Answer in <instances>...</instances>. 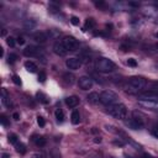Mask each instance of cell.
Listing matches in <instances>:
<instances>
[{
    "instance_id": "cell-36",
    "label": "cell",
    "mask_w": 158,
    "mask_h": 158,
    "mask_svg": "<svg viewBox=\"0 0 158 158\" xmlns=\"http://www.w3.org/2000/svg\"><path fill=\"white\" fill-rule=\"evenodd\" d=\"M16 42H17L19 45H24V43H25V38H24V37H17Z\"/></svg>"
},
{
    "instance_id": "cell-38",
    "label": "cell",
    "mask_w": 158,
    "mask_h": 158,
    "mask_svg": "<svg viewBox=\"0 0 158 158\" xmlns=\"http://www.w3.org/2000/svg\"><path fill=\"white\" fill-rule=\"evenodd\" d=\"M114 143H115V145H118V146H124V145H125V142H122V141H120V140H119V141H118V140H115Z\"/></svg>"
},
{
    "instance_id": "cell-20",
    "label": "cell",
    "mask_w": 158,
    "mask_h": 158,
    "mask_svg": "<svg viewBox=\"0 0 158 158\" xmlns=\"http://www.w3.org/2000/svg\"><path fill=\"white\" fill-rule=\"evenodd\" d=\"M95 25H97L95 20H94L93 17H88V19L85 20V26H84V31L88 30V28H94V27H95Z\"/></svg>"
},
{
    "instance_id": "cell-31",
    "label": "cell",
    "mask_w": 158,
    "mask_h": 158,
    "mask_svg": "<svg viewBox=\"0 0 158 158\" xmlns=\"http://www.w3.org/2000/svg\"><path fill=\"white\" fill-rule=\"evenodd\" d=\"M70 22L74 25V26H78V25H79V19H78L77 16H72V17H70Z\"/></svg>"
},
{
    "instance_id": "cell-37",
    "label": "cell",
    "mask_w": 158,
    "mask_h": 158,
    "mask_svg": "<svg viewBox=\"0 0 158 158\" xmlns=\"http://www.w3.org/2000/svg\"><path fill=\"white\" fill-rule=\"evenodd\" d=\"M13 119L16 120V121H19V120H20V114H19V112H14V114H13Z\"/></svg>"
},
{
    "instance_id": "cell-43",
    "label": "cell",
    "mask_w": 158,
    "mask_h": 158,
    "mask_svg": "<svg viewBox=\"0 0 158 158\" xmlns=\"http://www.w3.org/2000/svg\"><path fill=\"white\" fill-rule=\"evenodd\" d=\"M5 35H6V30H5V28H3V30H1V36L4 37Z\"/></svg>"
},
{
    "instance_id": "cell-34",
    "label": "cell",
    "mask_w": 158,
    "mask_h": 158,
    "mask_svg": "<svg viewBox=\"0 0 158 158\" xmlns=\"http://www.w3.org/2000/svg\"><path fill=\"white\" fill-rule=\"evenodd\" d=\"M0 121H1V124H3L4 126H6V125H7V119H6L5 115H1V118H0Z\"/></svg>"
},
{
    "instance_id": "cell-30",
    "label": "cell",
    "mask_w": 158,
    "mask_h": 158,
    "mask_svg": "<svg viewBox=\"0 0 158 158\" xmlns=\"http://www.w3.org/2000/svg\"><path fill=\"white\" fill-rule=\"evenodd\" d=\"M64 79H66V82L69 83V84H72L73 82H74V77H73L72 74H64Z\"/></svg>"
},
{
    "instance_id": "cell-8",
    "label": "cell",
    "mask_w": 158,
    "mask_h": 158,
    "mask_svg": "<svg viewBox=\"0 0 158 158\" xmlns=\"http://www.w3.org/2000/svg\"><path fill=\"white\" fill-rule=\"evenodd\" d=\"M93 79L90 77H87V76H83L78 79V85L82 90H89L93 88Z\"/></svg>"
},
{
    "instance_id": "cell-26",
    "label": "cell",
    "mask_w": 158,
    "mask_h": 158,
    "mask_svg": "<svg viewBox=\"0 0 158 158\" xmlns=\"http://www.w3.org/2000/svg\"><path fill=\"white\" fill-rule=\"evenodd\" d=\"M37 124H38L40 127H43V126L46 125V120L42 116H37Z\"/></svg>"
},
{
    "instance_id": "cell-42",
    "label": "cell",
    "mask_w": 158,
    "mask_h": 158,
    "mask_svg": "<svg viewBox=\"0 0 158 158\" xmlns=\"http://www.w3.org/2000/svg\"><path fill=\"white\" fill-rule=\"evenodd\" d=\"M94 142H97V143H100V142H101V139H100V137H97L95 140H94Z\"/></svg>"
},
{
    "instance_id": "cell-9",
    "label": "cell",
    "mask_w": 158,
    "mask_h": 158,
    "mask_svg": "<svg viewBox=\"0 0 158 158\" xmlns=\"http://www.w3.org/2000/svg\"><path fill=\"white\" fill-rule=\"evenodd\" d=\"M66 66H67V68L70 69V70H77V69H79V68L82 67V62H80V59H78V58L72 57V58H68V59L66 61Z\"/></svg>"
},
{
    "instance_id": "cell-15",
    "label": "cell",
    "mask_w": 158,
    "mask_h": 158,
    "mask_svg": "<svg viewBox=\"0 0 158 158\" xmlns=\"http://www.w3.org/2000/svg\"><path fill=\"white\" fill-rule=\"evenodd\" d=\"M70 122L73 125H78L80 122V114H79L78 110H74V111L72 112V115H70Z\"/></svg>"
},
{
    "instance_id": "cell-5",
    "label": "cell",
    "mask_w": 158,
    "mask_h": 158,
    "mask_svg": "<svg viewBox=\"0 0 158 158\" xmlns=\"http://www.w3.org/2000/svg\"><path fill=\"white\" fill-rule=\"evenodd\" d=\"M137 98L140 101H147V103H158V93L154 90H146L140 94H137Z\"/></svg>"
},
{
    "instance_id": "cell-41",
    "label": "cell",
    "mask_w": 158,
    "mask_h": 158,
    "mask_svg": "<svg viewBox=\"0 0 158 158\" xmlns=\"http://www.w3.org/2000/svg\"><path fill=\"white\" fill-rule=\"evenodd\" d=\"M0 56H1V57L4 56V48L3 47H0Z\"/></svg>"
},
{
    "instance_id": "cell-4",
    "label": "cell",
    "mask_w": 158,
    "mask_h": 158,
    "mask_svg": "<svg viewBox=\"0 0 158 158\" xmlns=\"http://www.w3.org/2000/svg\"><path fill=\"white\" fill-rule=\"evenodd\" d=\"M119 100V97L116 93H114L112 90H104L100 94V103L105 106H111V105L116 104Z\"/></svg>"
},
{
    "instance_id": "cell-39",
    "label": "cell",
    "mask_w": 158,
    "mask_h": 158,
    "mask_svg": "<svg viewBox=\"0 0 158 158\" xmlns=\"http://www.w3.org/2000/svg\"><path fill=\"white\" fill-rule=\"evenodd\" d=\"M95 5H97V6H104L105 3H104V1H95Z\"/></svg>"
},
{
    "instance_id": "cell-6",
    "label": "cell",
    "mask_w": 158,
    "mask_h": 158,
    "mask_svg": "<svg viewBox=\"0 0 158 158\" xmlns=\"http://www.w3.org/2000/svg\"><path fill=\"white\" fill-rule=\"evenodd\" d=\"M62 43L63 46L66 47V49L68 52H72V51H76L78 47H79V42L76 37H73V36H64L62 40Z\"/></svg>"
},
{
    "instance_id": "cell-35",
    "label": "cell",
    "mask_w": 158,
    "mask_h": 158,
    "mask_svg": "<svg viewBox=\"0 0 158 158\" xmlns=\"http://www.w3.org/2000/svg\"><path fill=\"white\" fill-rule=\"evenodd\" d=\"M32 158H46V157H45V154H42V153H34Z\"/></svg>"
},
{
    "instance_id": "cell-40",
    "label": "cell",
    "mask_w": 158,
    "mask_h": 158,
    "mask_svg": "<svg viewBox=\"0 0 158 158\" xmlns=\"http://www.w3.org/2000/svg\"><path fill=\"white\" fill-rule=\"evenodd\" d=\"M1 158H10V154L9 153H3L1 154Z\"/></svg>"
},
{
    "instance_id": "cell-32",
    "label": "cell",
    "mask_w": 158,
    "mask_h": 158,
    "mask_svg": "<svg viewBox=\"0 0 158 158\" xmlns=\"http://www.w3.org/2000/svg\"><path fill=\"white\" fill-rule=\"evenodd\" d=\"M13 82L16 84V85H21V79L19 76H13Z\"/></svg>"
},
{
    "instance_id": "cell-45",
    "label": "cell",
    "mask_w": 158,
    "mask_h": 158,
    "mask_svg": "<svg viewBox=\"0 0 158 158\" xmlns=\"http://www.w3.org/2000/svg\"><path fill=\"white\" fill-rule=\"evenodd\" d=\"M154 36H156V37H157V38H158V32H157V34H156V35H154Z\"/></svg>"
},
{
    "instance_id": "cell-33",
    "label": "cell",
    "mask_w": 158,
    "mask_h": 158,
    "mask_svg": "<svg viewBox=\"0 0 158 158\" xmlns=\"http://www.w3.org/2000/svg\"><path fill=\"white\" fill-rule=\"evenodd\" d=\"M151 133H152V136H154L156 139H158V126H157V127H154V129H152Z\"/></svg>"
},
{
    "instance_id": "cell-46",
    "label": "cell",
    "mask_w": 158,
    "mask_h": 158,
    "mask_svg": "<svg viewBox=\"0 0 158 158\" xmlns=\"http://www.w3.org/2000/svg\"><path fill=\"white\" fill-rule=\"evenodd\" d=\"M156 47H157V48H158V43H157V45H156Z\"/></svg>"
},
{
    "instance_id": "cell-12",
    "label": "cell",
    "mask_w": 158,
    "mask_h": 158,
    "mask_svg": "<svg viewBox=\"0 0 158 158\" xmlns=\"http://www.w3.org/2000/svg\"><path fill=\"white\" fill-rule=\"evenodd\" d=\"M79 103H80V99L77 97V95H70V97H68L67 99H66V104L68 105L69 108H77L78 105H79Z\"/></svg>"
},
{
    "instance_id": "cell-2",
    "label": "cell",
    "mask_w": 158,
    "mask_h": 158,
    "mask_svg": "<svg viewBox=\"0 0 158 158\" xmlns=\"http://www.w3.org/2000/svg\"><path fill=\"white\" fill-rule=\"evenodd\" d=\"M108 112L118 120H125L127 118V108L121 103H116L111 106H108Z\"/></svg>"
},
{
    "instance_id": "cell-3",
    "label": "cell",
    "mask_w": 158,
    "mask_h": 158,
    "mask_svg": "<svg viewBox=\"0 0 158 158\" xmlns=\"http://www.w3.org/2000/svg\"><path fill=\"white\" fill-rule=\"evenodd\" d=\"M115 63L109 59V58H105V57H100L97 59L95 62V68L97 70L101 72V73H111L115 70Z\"/></svg>"
},
{
    "instance_id": "cell-27",
    "label": "cell",
    "mask_w": 158,
    "mask_h": 158,
    "mask_svg": "<svg viewBox=\"0 0 158 158\" xmlns=\"http://www.w3.org/2000/svg\"><path fill=\"white\" fill-rule=\"evenodd\" d=\"M16 59H17V55H15V53H10V55H9V57H7L9 63H14Z\"/></svg>"
},
{
    "instance_id": "cell-16",
    "label": "cell",
    "mask_w": 158,
    "mask_h": 158,
    "mask_svg": "<svg viewBox=\"0 0 158 158\" xmlns=\"http://www.w3.org/2000/svg\"><path fill=\"white\" fill-rule=\"evenodd\" d=\"M25 68L30 72V73H35V72H37V66L35 64L34 62H31V61H26L25 62Z\"/></svg>"
},
{
    "instance_id": "cell-18",
    "label": "cell",
    "mask_w": 158,
    "mask_h": 158,
    "mask_svg": "<svg viewBox=\"0 0 158 158\" xmlns=\"http://www.w3.org/2000/svg\"><path fill=\"white\" fill-rule=\"evenodd\" d=\"M34 142L38 147H43V146H46V142L47 141H46L45 137H42V136H35V137H34Z\"/></svg>"
},
{
    "instance_id": "cell-28",
    "label": "cell",
    "mask_w": 158,
    "mask_h": 158,
    "mask_svg": "<svg viewBox=\"0 0 158 158\" xmlns=\"http://www.w3.org/2000/svg\"><path fill=\"white\" fill-rule=\"evenodd\" d=\"M46 78H47L46 73H45V72H40V74H38V80H40L41 83H43V82H46Z\"/></svg>"
},
{
    "instance_id": "cell-14",
    "label": "cell",
    "mask_w": 158,
    "mask_h": 158,
    "mask_svg": "<svg viewBox=\"0 0 158 158\" xmlns=\"http://www.w3.org/2000/svg\"><path fill=\"white\" fill-rule=\"evenodd\" d=\"M87 100L90 104H99L100 103V94H98L97 91L89 93V95L87 97Z\"/></svg>"
},
{
    "instance_id": "cell-13",
    "label": "cell",
    "mask_w": 158,
    "mask_h": 158,
    "mask_svg": "<svg viewBox=\"0 0 158 158\" xmlns=\"http://www.w3.org/2000/svg\"><path fill=\"white\" fill-rule=\"evenodd\" d=\"M24 55L26 57H35V56L38 55V48L35 47V46H27L24 49Z\"/></svg>"
},
{
    "instance_id": "cell-29",
    "label": "cell",
    "mask_w": 158,
    "mask_h": 158,
    "mask_svg": "<svg viewBox=\"0 0 158 158\" xmlns=\"http://www.w3.org/2000/svg\"><path fill=\"white\" fill-rule=\"evenodd\" d=\"M127 64H129L130 67H137V62H136L135 58H129V59H127Z\"/></svg>"
},
{
    "instance_id": "cell-10",
    "label": "cell",
    "mask_w": 158,
    "mask_h": 158,
    "mask_svg": "<svg viewBox=\"0 0 158 158\" xmlns=\"http://www.w3.org/2000/svg\"><path fill=\"white\" fill-rule=\"evenodd\" d=\"M53 52L57 55V56H66L67 53H68V51L66 49V47L63 46V43H62V41L59 42H56V43L53 45Z\"/></svg>"
},
{
    "instance_id": "cell-7",
    "label": "cell",
    "mask_w": 158,
    "mask_h": 158,
    "mask_svg": "<svg viewBox=\"0 0 158 158\" xmlns=\"http://www.w3.org/2000/svg\"><path fill=\"white\" fill-rule=\"evenodd\" d=\"M126 125H127L129 127H130V129H132V130H141V129H143L145 122H143V120H142V119L133 116V118H131L130 120L126 121Z\"/></svg>"
},
{
    "instance_id": "cell-23",
    "label": "cell",
    "mask_w": 158,
    "mask_h": 158,
    "mask_svg": "<svg viewBox=\"0 0 158 158\" xmlns=\"http://www.w3.org/2000/svg\"><path fill=\"white\" fill-rule=\"evenodd\" d=\"M36 26V21L34 20H25L24 21V27L26 30H31V28H34Z\"/></svg>"
},
{
    "instance_id": "cell-11",
    "label": "cell",
    "mask_w": 158,
    "mask_h": 158,
    "mask_svg": "<svg viewBox=\"0 0 158 158\" xmlns=\"http://www.w3.org/2000/svg\"><path fill=\"white\" fill-rule=\"evenodd\" d=\"M32 38L37 42V43H45V42L48 40V35L46 32H42V31H38V32H35L32 35Z\"/></svg>"
},
{
    "instance_id": "cell-17",
    "label": "cell",
    "mask_w": 158,
    "mask_h": 158,
    "mask_svg": "<svg viewBox=\"0 0 158 158\" xmlns=\"http://www.w3.org/2000/svg\"><path fill=\"white\" fill-rule=\"evenodd\" d=\"M1 101H3V104L5 105V106H7V108H10L13 105V103H11V100H10V98L6 95V91L3 89V91H1Z\"/></svg>"
},
{
    "instance_id": "cell-21",
    "label": "cell",
    "mask_w": 158,
    "mask_h": 158,
    "mask_svg": "<svg viewBox=\"0 0 158 158\" xmlns=\"http://www.w3.org/2000/svg\"><path fill=\"white\" fill-rule=\"evenodd\" d=\"M15 148H16V152H17V153H20V154H25V153L27 152L26 146H25L24 143H21V142H20V143L17 142V143L15 145Z\"/></svg>"
},
{
    "instance_id": "cell-24",
    "label": "cell",
    "mask_w": 158,
    "mask_h": 158,
    "mask_svg": "<svg viewBox=\"0 0 158 158\" xmlns=\"http://www.w3.org/2000/svg\"><path fill=\"white\" fill-rule=\"evenodd\" d=\"M6 43H7V46H10V47H15L16 40H15L14 37H11V36H9V37L6 38Z\"/></svg>"
},
{
    "instance_id": "cell-1",
    "label": "cell",
    "mask_w": 158,
    "mask_h": 158,
    "mask_svg": "<svg viewBox=\"0 0 158 158\" xmlns=\"http://www.w3.org/2000/svg\"><path fill=\"white\" fill-rule=\"evenodd\" d=\"M147 87V80L142 77H132L129 79L127 84L125 87V90L131 94H140Z\"/></svg>"
},
{
    "instance_id": "cell-25",
    "label": "cell",
    "mask_w": 158,
    "mask_h": 158,
    "mask_svg": "<svg viewBox=\"0 0 158 158\" xmlns=\"http://www.w3.org/2000/svg\"><path fill=\"white\" fill-rule=\"evenodd\" d=\"M17 135L15 133H11V135H9V142L10 143H13V145H16L17 143Z\"/></svg>"
},
{
    "instance_id": "cell-22",
    "label": "cell",
    "mask_w": 158,
    "mask_h": 158,
    "mask_svg": "<svg viewBox=\"0 0 158 158\" xmlns=\"http://www.w3.org/2000/svg\"><path fill=\"white\" fill-rule=\"evenodd\" d=\"M55 116H56V119H57L58 122H63V121H64V112H63L62 109H57L55 111Z\"/></svg>"
},
{
    "instance_id": "cell-44",
    "label": "cell",
    "mask_w": 158,
    "mask_h": 158,
    "mask_svg": "<svg viewBox=\"0 0 158 158\" xmlns=\"http://www.w3.org/2000/svg\"><path fill=\"white\" fill-rule=\"evenodd\" d=\"M130 5H132V6H139L140 4H137V3H130Z\"/></svg>"
},
{
    "instance_id": "cell-19",
    "label": "cell",
    "mask_w": 158,
    "mask_h": 158,
    "mask_svg": "<svg viewBox=\"0 0 158 158\" xmlns=\"http://www.w3.org/2000/svg\"><path fill=\"white\" fill-rule=\"evenodd\" d=\"M36 98H37V100H38L40 103H42V104H48V103H49V99L47 98V95H46V94H43V93H41V91H38V93L36 94Z\"/></svg>"
}]
</instances>
